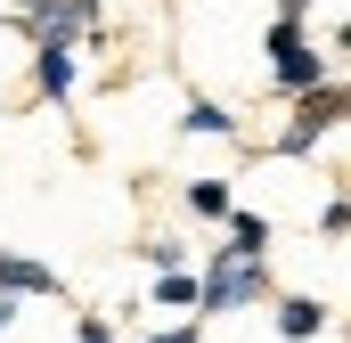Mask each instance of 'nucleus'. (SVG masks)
<instances>
[{
    "label": "nucleus",
    "instance_id": "9",
    "mask_svg": "<svg viewBox=\"0 0 351 343\" xmlns=\"http://www.w3.org/2000/svg\"><path fill=\"white\" fill-rule=\"evenodd\" d=\"M180 131H188V139H237V115H229L221 98H188V115H180Z\"/></svg>",
    "mask_w": 351,
    "mask_h": 343
},
{
    "label": "nucleus",
    "instance_id": "10",
    "mask_svg": "<svg viewBox=\"0 0 351 343\" xmlns=\"http://www.w3.org/2000/svg\"><path fill=\"white\" fill-rule=\"evenodd\" d=\"M180 196H188V213H196V221H229V213H237V196H229V180H188Z\"/></svg>",
    "mask_w": 351,
    "mask_h": 343
},
{
    "label": "nucleus",
    "instance_id": "16",
    "mask_svg": "<svg viewBox=\"0 0 351 343\" xmlns=\"http://www.w3.org/2000/svg\"><path fill=\"white\" fill-rule=\"evenodd\" d=\"M8 327H16V303H8V294H0V335H8Z\"/></svg>",
    "mask_w": 351,
    "mask_h": 343
},
{
    "label": "nucleus",
    "instance_id": "12",
    "mask_svg": "<svg viewBox=\"0 0 351 343\" xmlns=\"http://www.w3.org/2000/svg\"><path fill=\"white\" fill-rule=\"evenodd\" d=\"M351 229V196H335V204H319V237H343Z\"/></svg>",
    "mask_w": 351,
    "mask_h": 343
},
{
    "label": "nucleus",
    "instance_id": "3",
    "mask_svg": "<svg viewBox=\"0 0 351 343\" xmlns=\"http://www.w3.org/2000/svg\"><path fill=\"white\" fill-rule=\"evenodd\" d=\"M343 115H351V90H343V82H319L311 98H294V123L278 131V156H302V147H319V139H327Z\"/></svg>",
    "mask_w": 351,
    "mask_h": 343
},
{
    "label": "nucleus",
    "instance_id": "2",
    "mask_svg": "<svg viewBox=\"0 0 351 343\" xmlns=\"http://www.w3.org/2000/svg\"><path fill=\"white\" fill-rule=\"evenodd\" d=\"M269 294V261H237V254H213L204 278H196V311H254Z\"/></svg>",
    "mask_w": 351,
    "mask_h": 343
},
{
    "label": "nucleus",
    "instance_id": "11",
    "mask_svg": "<svg viewBox=\"0 0 351 343\" xmlns=\"http://www.w3.org/2000/svg\"><path fill=\"white\" fill-rule=\"evenodd\" d=\"M196 303V270H164L156 278V311H188Z\"/></svg>",
    "mask_w": 351,
    "mask_h": 343
},
{
    "label": "nucleus",
    "instance_id": "5",
    "mask_svg": "<svg viewBox=\"0 0 351 343\" xmlns=\"http://www.w3.org/2000/svg\"><path fill=\"white\" fill-rule=\"evenodd\" d=\"M269 311H278V335L286 343H319L327 335V303H319V294H278Z\"/></svg>",
    "mask_w": 351,
    "mask_h": 343
},
{
    "label": "nucleus",
    "instance_id": "7",
    "mask_svg": "<svg viewBox=\"0 0 351 343\" xmlns=\"http://www.w3.org/2000/svg\"><path fill=\"white\" fill-rule=\"evenodd\" d=\"M74 82H82L74 49H66V41H41V49H33V90H41V98H74Z\"/></svg>",
    "mask_w": 351,
    "mask_h": 343
},
{
    "label": "nucleus",
    "instance_id": "13",
    "mask_svg": "<svg viewBox=\"0 0 351 343\" xmlns=\"http://www.w3.org/2000/svg\"><path fill=\"white\" fill-rule=\"evenodd\" d=\"M74 343H114V327H106V319H82V327H74Z\"/></svg>",
    "mask_w": 351,
    "mask_h": 343
},
{
    "label": "nucleus",
    "instance_id": "4",
    "mask_svg": "<svg viewBox=\"0 0 351 343\" xmlns=\"http://www.w3.org/2000/svg\"><path fill=\"white\" fill-rule=\"evenodd\" d=\"M90 16H98V0H25V33L33 41H82L90 33Z\"/></svg>",
    "mask_w": 351,
    "mask_h": 343
},
{
    "label": "nucleus",
    "instance_id": "6",
    "mask_svg": "<svg viewBox=\"0 0 351 343\" xmlns=\"http://www.w3.org/2000/svg\"><path fill=\"white\" fill-rule=\"evenodd\" d=\"M0 294H8V303H25V294H58V270H49V261H33V254H8V246H0Z\"/></svg>",
    "mask_w": 351,
    "mask_h": 343
},
{
    "label": "nucleus",
    "instance_id": "14",
    "mask_svg": "<svg viewBox=\"0 0 351 343\" xmlns=\"http://www.w3.org/2000/svg\"><path fill=\"white\" fill-rule=\"evenodd\" d=\"M147 343H196V327H156Z\"/></svg>",
    "mask_w": 351,
    "mask_h": 343
},
{
    "label": "nucleus",
    "instance_id": "15",
    "mask_svg": "<svg viewBox=\"0 0 351 343\" xmlns=\"http://www.w3.org/2000/svg\"><path fill=\"white\" fill-rule=\"evenodd\" d=\"M278 16H286V25H302V16H311V0H278Z\"/></svg>",
    "mask_w": 351,
    "mask_h": 343
},
{
    "label": "nucleus",
    "instance_id": "8",
    "mask_svg": "<svg viewBox=\"0 0 351 343\" xmlns=\"http://www.w3.org/2000/svg\"><path fill=\"white\" fill-rule=\"evenodd\" d=\"M269 237H278V229H269L262 213H229V246H221V254H237V261H269Z\"/></svg>",
    "mask_w": 351,
    "mask_h": 343
},
{
    "label": "nucleus",
    "instance_id": "1",
    "mask_svg": "<svg viewBox=\"0 0 351 343\" xmlns=\"http://www.w3.org/2000/svg\"><path fill=\"white\" fill-rule=\"evenodd\" d=\"M262 49H269V74H278V90H286V98H311V90L327 82V49H311V33H302V25L269 16Z\"/></svg>",
    "mask_w": 351,
    "mask_h": 343
}]
</instances>
